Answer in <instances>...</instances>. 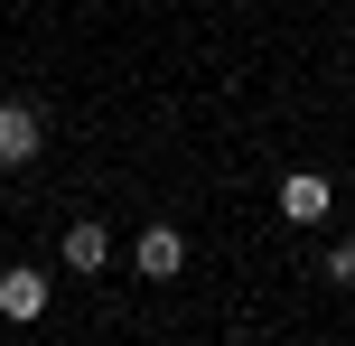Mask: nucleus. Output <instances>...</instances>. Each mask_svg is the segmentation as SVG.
Segmentation results:
<instances>
[{
  "label": "nucleus",
  "instance_id": "nucleus-1",
  "mask_svg": "<svg viewBox=\"0 0 355 346\" xmlns=\"http://www.w3.org/2000/svg\"><path fill=\"white\" fill-rule=\"evenodd\" d=\"M37 150H47V112H37L28 94H10V103H0V168H28Z\"/></svg>",
  "mask_w": 355,
  "mask_h": 346
},
{
  "label": "nucleus",
  "instance_id": "nucleus-2",
  "mask_svg": "<svg viewBox=\"0 0 355 346\" xmlns=\"http://www.w3.org/2000/svg\"><path fill=\"white\" fill-rule=\"evenodd\" d=\"M131 262H141V281H178L187 272V234H178V225H150V234L131 243Z\"/></svg>",
  "mask_w": 355,
  "mask_h": 346
},
{
  "label": "nucleus",
  "instance_id": "nucleus-3",
  "mask_svg": "<svg viewBox=\"0 0 355 346\" xmlns=\"http://www.w3.org/2000/svg\"><path fill=\"white\" fill-rule=\"evenodd\" d=\"M327 206H337V187H327L318 168H290V178H281V216H290V225H318Z\"/></svg>",
  "mask_w": 355,
  "mask_h": 346
},
{
  "label": "nucleus",
  "instance_id": "nucleus-4",
  "mask_svg": "<svg viewBox=\"0 0 355 346\" xmlns=\"http://www.w3.org/2000/svg\"><path fill=\"white\" fill-rule=\"evenodd\" d=\"M0 318H47V272H0Z\"/></svg>",
  "mask_w": 355,
  "mask_h": 346
},
{
  "label": "nucleus",
  "instance_id": "nucleus-5",
  "mask_svg": "<svg viewBox=\"0 0 355 346\" xmlns=\"http://www.w3.org/2000/svg\"><path fill=\"white\" fill-rule=\"evenodd\" d=\"M66 262H75V272H103V262H112V234H103L94 216H75V234H66Z\"/></svg>",
  "mask_w": 355,
  "mask_h": 346
},
{
  "label": "nucleus",
  "instance_id": "nucleus-6",
  "mask_svg": "<svg viewBox=\"0 0 355 346\" xmlns=\"http://www.w3.org/2000/svg\"><path fill=\"white\" fill-rule=\"evenodd\" d=\"M318 272H327V281H337V291H346V281H355V243H337V253H327Z\"/></svg>",
  "mask_w": 355,
  "mask_h": 346
},
{
  "label": "nucleus",
  "instance_id": "nucleus-7",
  "mask_svg": "<svg viewBox=\"0 0 355 346\" xmlns=\"http://www.w3.org/2000/svg\"><path fill=\"white\" fill-rule=\"evenodd\" d=\"M346 243H355V234H346Z\"/></svg>",
  "mask_w": 355,
  "mask_h": 346
}]
</instances>
